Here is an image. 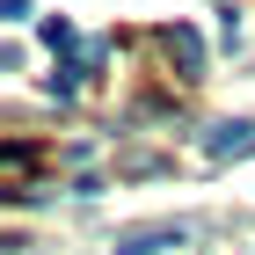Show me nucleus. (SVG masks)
Here are the masks:
<instances>
[{
  "instance_id": "obj_4",
  "label": "nucleus",
  "mask_w": 255,
  "mask_h": 255,
  "mask_svg": "<svg viewBox=\"0 0 255 255\" xmlns=\"http://www.w3.org/2000/svg\"><path fill=\"white\" fill-rule=\"evenodd\" d=\"M44 44H51V51H73V22L66 15H44V29H37Z\"/></svg>"
},
{
  "instance_id": "obj_3",
  "label": "nucleus",
  "mask_w": 255,
  "mask_h": 255,
  "mask_svg": "<svg viewBox=\"0 0 255 255\" xmlns=\"http://www.w3.org/2000/svg\"><path fill=\"white\" fill-rule=\"evenodd\" d=\"M204 153H212V160H234V153H255V124H241V117L212 124V138H204Z\"/></svg>"
},
{
  "instance_id": "obj_1",
  "label": "nucleus",
  "mask_w": 255,
  "mask_h": 255,
  "mask_svg": "<svg viewBox=\"0 0 255 255\" xmlns=\"http://www.w3.org/2000/svg\"><path fill=\"white\" fill-rule=\"evenodd\" d=\"M182 226L175 219H160V226H131V234H117V255H153V248H182Z\"/></svg>"
},
{
  "instance_id": "obj_5",
  "label": "nucleus",
  "mask_w": 255,
  "mask_h": 255,
  "mask_svg": "<svg viewBox=\"0 0 255 255\" xmlns=\"http://www.w3.org/2000/svg\"><path fill=\"white\" fill-rule=\"evenodd\" d=\"M0 15H7V22H22V15H29V0H0Z\"/></svg>"
},
{
  "instance_id": "obj_2",
  "label": "nucleus",
  "mask_w": 255,
  "mask_h": 255,
  "mask_svg": "<svg viewBox=\"0 0 255 255\" xmlns=\"http://www.w3.org/2000/svg\"><path fill=\"white\" fill-rule=\"evenodd\" d=\"M160 51H168V59L182 66V80H197V73H204V44H197V29H190V22L160 29Z\"/></svg>"
}]
</instances>
